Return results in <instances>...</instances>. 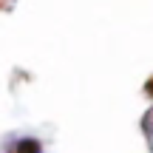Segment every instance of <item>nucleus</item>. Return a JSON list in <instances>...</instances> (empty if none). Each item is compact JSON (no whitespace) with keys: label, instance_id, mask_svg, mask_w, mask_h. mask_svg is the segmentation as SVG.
<instances>
[{"label":"nucleus","instance_id":"nucleus-2","mask_svg":"<svg viewBox=\"0 0 153 153\" xmlns=\"http://www.w3.org/2000/svg\"><path fill=\"white\" fill-rule=\"evenodd\" d=\"M145 91H148V94H150V97H153V79L148 82V85H145Z\"/></svg>","mask_w":153,"mask_h":153},{"label":"nucleus","instance_id":"nucleus-1","mask_svg":"<svg viewBox=\"0 0 153 153\" xmlns=\"http://www.w3.org/2000/svg\"><path fill=\"white\" fill-rule=\"evenodd\" d=\"M14 153H40V142H34V139H20V142L14 145Z\"/></svg>","mask_w":153,"mask_h":153}]
</instances>
